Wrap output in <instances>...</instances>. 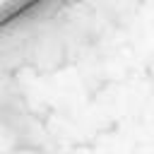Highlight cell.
Returning <instances> with one entry per match:
<instances>
[{"label":"cell","mask_w":154,"mask_h":154,"mask_svg":"<svg viewBox=\"0 0 154 154\" xmlns=\"http://www.w3.org/2000/svg\"><path fill=\"white\" fill-rule=\"evenodd\" d=\"M43 2L46 0H0V26L12 24L14 19L29 14L31 10H36Z\"/></svg>","instance_id":"cell-1"}]
</instances>
